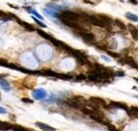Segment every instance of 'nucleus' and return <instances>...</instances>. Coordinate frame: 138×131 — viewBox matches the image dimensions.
<instances>
[{
  "instance_id": "8",
  "label": "nucleus",
  "mask_w": 138,
  "mask_h": 131,
  "mask_svg": "<svg viewBox=\"0 0 138 131\" xmlns=\"http://www.w3.org/2000/svg\"><path fill=\"white\" fill-rule=\"evenodd\" d=\"M35 126L38 127V128H40V129L44 130V131H55V128L51 127V126H49V125L39 123V121H36V123H35Z\"/></svg>"
},
{
  "instance_id": "12",
  "label": "nucleus",
  "mask_w": 138,
  "mask_h": 131,
  "mask_svg": "<svg viewBox=\"0 0 138 131\" xmlns=\"http://www.w3.org/2000/svg\"><path fill=\"white\" fill-rule=\"evenodd\" d=\"M126 18L130 19V20H133V21H137L138 22V16L135 14H132V13H126Z\"/></svg>"
},
{
  "instance_id": "23",
  "label": "nucleus",
  "mask_w": 138,
  "mask_h": 131,
  "mask_svg": "<svg viewBox=\"0 0 138 131\" xmlns=\"http://www.w3.org/2000/svg\"><path fill=\"white\" fill-rule=\"evenodd\" d=\"M116 75H117V76H124V73H122V72H118V73H116Z\"/></svg>"
},
{
  "instance_id": "15",
  "label": "nucleus",
  "mask_w": 138,
  "mask_h": 131,
  "mask_svg": "<svg viewBox=\"0 0 138 131\" xmlns=\"http://www.w3.org/2000/svg\"><path fill=\"white\" fill-rule=\"evenodd\" d=\"M27 11H28L29 13H31V14L35 15L37 18H39V19H43V18H44L43 16H41V15H39V14H38V13H37L36 11H35V10H33V9H30V8H29V9H27Z\"/></svg>"
},
{
  "instance_id": "21",
  "label": "nucleus",
  "mask_w": 138,
  "mask_h": 131,
  "mask_svg": "<svg viewBox=\"0 0 138 131\" xmlns=\"http://www.w3.org/2000/svg\"><path fill=\"white\" fill-rule=\"evenodd\" d=\"M0 113H1V114H5V113H6V110H5L4 108H1V107H0Z\"/></svg>"
},
{
  "instance_id": "22",
  "label": "nucleus",
  "mask_w": 138,
  "mask_h": 131,
  "mask_svg": "<svg viewBox=\"0 0 138 131\" xmlns=\"http://www.w3.org/2000/svg\"><path fill=\"white\" fill-rule=\"evenodd\" d=\"M130 2H131V3H133V4H135V5L138 4V1H137V0H130Z\"/></svg>"
},
{
  "instance_id": "5",
  "label": "nucleus",
  "mask_w": 138,
  "mask_h": 131,
  "mask_svg": "<svg viewBox=\"0 0 138 131\" xmlns=\"http://www.w3.org/2000/svg\"><path fill=\"white\" fill-rule=\"evenodd\" d=\"M33 96L35 99H38V100H41V99L47 97V92L45 91L44 88H37L33 92Z\"/></svg>"
},
{
  "instance_id": "25",
  "label": "nucleus",
  "mask_w": 138,
  "mask_h": 131,
  "mask_svg": "<svg viewBox=\"0 0 138 131\" xmlns=\"http://www.w3.org/2000/svg\"><path fill=\"white\" fill-rule=\"evenodd\" d=\"M135 80H136V81H137V82H138V78H135Z\"/></svg>"
},
{
  "instance_id": "14",
  "label": "nucleus",
  "mask_w": 138,
  "mask_h": 131,
  "mask_svg": "<svg viewBox=\"0 0 138 131\" xmlns=\"http://www.w3.org/2000/svg\"><path fill=\"white\" fill-rule=\"evenodd\" d=\"M103 124H104L105 126L107 127V129L110 130V131H120L119 129H117L116 127H115V126H113V125H112V124H110V123H106V121H104Z\"/></svg>"
},
{
  "instance_id": "17",
  "label": "nucleus",
  "mask_w": 138,
  "mask_h": 131,
  "mask_svg": "<svg viewBox=\"0 0 138 131\" xmlns=\"http://www.w3.org/2000/svg\"><path fill=\"white\" fill-rule=\"evenodd\" d=\"M32 18H33V20H34L35 22H36V24H37L38 26H39V27H41V28H46V25H45L44 22L39 21V20H38V19H37L36 17H32Z\"/></svg>"
},
{
  "instance_id": "10",
  "label": "nucleus",
  "mask_w": 138,
  "mask_h": 131,
  "mask_svg": "<svg viewBox=\"0 0 138 131\" xmlns=\"http://www.w3.org/2000/svg\"><path fill=\"white\" fill-rule=\"evenodd\" d=\"M11 129H13L12 125L0 120V131H8V130H11Z\"/></svg>"
},
{
  "instance_id": "18",
  "label": "nucleus",
  "mask_w": 138,
  "mask_h": 131,
  "mask_svg": "<svg viewBox=\"0 0 138 131\" xmlns=\"http://www.w3.org/2000/svg\"><path fill=\"white\" fill-rule=\"evenodd\" d=\"M0 65L1 66H5V67H9V62L6 61L5 59H0Z\"/></svg>"
},
{
  "instance_id": "26",
  "label": "nucleus",
  "mask_w": 138,
  "mask_h": 131,
  "mask_svg": "<svg viewBox=\"0 0 138 131\" xmlns=\"http://www.w3.org/2000/svg\"><path fill=\"white\" fill-rule=\"evenodd\" d=\"M28 131H34V130H31V129H29V130H28Z\"/></svg>"
},
{
  "instance_id": "19",
  "label": "nucleus",
  "mask_w": 138,
  "mask_h": 131,
  "mask_svg": "<svg viewBox=\"0 0 138 131\" xmlns=\"http://www.w3.org/2000/svg\"><path fill=\"white\" fill-rule=\"evenodd\" d=\"M85 79H86V77L84 75H78L75 78L76 81H82V80H85Z\"/></svg>"
},
{
  "instance_id": "24",
  "label": "nucleus",
  "mask_w": 138,
  "mask_h": 131,
  "mask_svg": "<svg viewBox=\"0 0 138 131\" xmlns=\"http://www.w3.org/2000/svg\"><path fill=\"white\" fill-rule=\"evenodd\" d=\"M102 59H104L105 61H110V58H106V57H104V56H102Z\"/></svg>"
},
{
  "instance_id": "2",
  "label": "nucleus",
  "mask_w": 138,
  "mask_h": 131,
  "mask_svg": "<svg viewBox=\"0 0 138 131\" xmlns=\"http://www.w3.org/2000/svg\"><path fill=\"white\" fill-rule=\"evenodd\" d=\"M65 102L68 107L73 108V109H80V110L83 107H85V104L87 103L86 99L84 97H82V96H73V97L67 99Z\"/></svg>"
},
{
  "instance_id": "20",
  "label": "nucleus",
  "mask_w": 138,
  "mask_h": 131,
  "mask_svg": "<svg viewBox=\"0 0 138 131\" xmlns=\"http://www.w3.org/2000/svg\"><path fill=\"white\" fill-rule=\"evenodd\" d=\"M21 101L25 102V103H33V100H32V99H29V98H22Z\"/></svg>"
},
{
  "instance_id": "9",
  "label": "nucleus",
  "mask_w": 138,
  "mask_h": 131,
  "mask_svg": "<svg viewBox=\"0 0 138 131\" xmlns=\"http://www.w3.org/2000/svg\"><path fill=\"white\" fill-rule=\"evenodd\" d=\"M127 29H129V31L131 32V34H132L134 40L138 41V28H136L135 26H133V25H127Z\"/></svg>"
},
{
  "instance_id": "7",
  "label": "nucleus",
  "mask_w": 138,
  "mask_h": 131,
  "mask_svg": "<svg viewBox=\"0 0 138 131\" xmlns=\"http://www.w3.org/2000/svg\"><path fill=\"white\" fill-rule=\"evenodd\" d=\"M11 16H12L13 18H15L16 20H17V22H18V24L20 25V26H22V27H24L25 29H27V30H29V31H34V30H35V29H34L33 27H32V26H31L30 24H28V22L22 21V20H20V19H18V18L16 17L15 15H11Z\"/></svg>"
},
{
  "instance_id": "1",
  "label": "nucleus",
  "mask_w": 138,
  "mask_h": 131,
  "mask_svg": "<svg viewBox=\"0 0 138 131\" xmlns=\"http://www.w3.org/2000/svg\"><path fill=\"white\" fill-rule=\"evenodd\" d=\"M88 21L89 24L97 26L99 28H104L107 30H112L113 27V19L110 16L106 15H89L88 16Z\"/></svg>"
},
{
  "instance_id": "6",
  "label": "nucleus",
  "mask_w": 138,
  "mask_h": 131,
  "mask_svg": "<svg viewBox=\"0 0 138 131\" xmlns=\"http://www.w3.org/2000/svg\"><path fill=\"white\" fill-rule=\"evenodd\" d=\"M112 108H116V109H124L125 111H129L130 109L127 108V105L125 103H122V102H116V101H113L108 104L107 109H112Z\"/></svg>"
},
{
  "instance_id": "16",
  "label": "nucleus",
  "mask_w": 138,
  "mask_h": 131,
  "mask_svg": "<svg viewBox=\"0 0 138 131\" xmlns=\"http://www.w3.org/2000/svg\"><path fill=\"white\" fill-rule=\"evenodd\" d=\"M14 131H28L29 129L28 128H25V127H21V126H13V129Z\"/></svg>"
},
{
  "instance_id": "13",
  "label": "nucleus",
  "mask_w": 138,
  "mask_h": 131,
  "mask_svg": "<svg viewBox=\"0 0 138 131\" xmlns=\"http://www.w3.org/2000/svg\"><path fill=\"white\" fill-rule=\"evenodd\" d=\"M114 22L116 24V26L118 25V27H119V28L121 29V30H125V29H126V26L124 25L121 20H119V19H116V20H114Z\"/></svg>"
},
{
  "instance_id": "11",
  "label": "nucleus",
  "mask_w": 138,
  "mask_h": 131,
  "mask_svg": "<svg viewBox=\"0 0 138 131\" xmlns=\"http://www.w3.org/2000/svg\"><path fill=\"white\" fill-rule=\"evenodd\" d=\"M0 85L4 91H10V85L5 79H0Z\"/></svg>"
},
{
  "instance_id": "3",
  "label": "nucleus",
  "mask_w": 138,
  "mask_h": 131,
  "mask_svg": "<svg viewBox=\"0 0 138 131\" xmlns=\"http://www.w3.org/2000/svg\"><path fill=\"white\" fill-rule=\"evenodd\" d=\"M79 36L85 42L86 44H94L96 42V35L91 32H85V31H79Z\"/></svg>"
},
{
  "instance_id": "4",
  "label": "nucleus",
  "mask_w": 138,
  "mask_h": 131,
  "mask_svg": "<svg viewBox=\"0 0 138 131\" xmlns=\"http://www.w3.org/2000/svg\"><path fill=\"white\" fill-rule=\"evenodd\" d=\"M89 102L97 104V105H99V107H103L105 109H107V107H108V104L106 103V101H105L104 99L100 98V97H90V98H89Z\"/></svg>"
}]
</instances>
